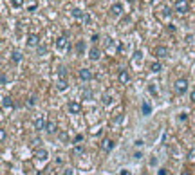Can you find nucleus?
<instances>
[{"mask_svg": "<svg viewBox=\"0 0 195 175\" xmlns=\"http://www.w3.org/2000/svg\"><path fill=\"white\" fill-rule=\"evenodd\" d=\"M173 90H175L177 96H182L184 92L188 90V79H186V78H179V79L175 81V85H173Z\"/></svg>", "mask_w": 195, "mask_h": 175, "instance_id": "obj_1", "label": "nucleus"}, {"mask_svg": "<svg viewBox=\"0 0 195 175\" xmlns=\"http://www.w3.org/2000/svg\"><path fill=\"white\" fill-rule=\"evenodd\" d=\"M173 11H175L177 15H186L190 11V4L188 0H177L175 6H173Z\"/></svg>", "mask_w": 195, "mask_h": 175, "instance_id": "obj_2", "label": "nucleus"}, {"mask_svg": "<svg viewBox=\"0 0 195 175\" xmlns=\"http://www.w3.org/2000/svg\"><path fill=\"white\" fill-rule=\"evenodd\" d=\"M117 81H119L121 85H128V83H130V74H128L126 69H119V72H117Z\"/></svg>", "mask_w": 195, "mask_h": 175, "instance_id": "obj_3", "label": "nucleus"}, {"mask_svg": "<svg viewBox=\"0 0 195 175\" xmlns=\"http://www.w3.org/2000/svg\"><path fill=\"white\" fill-rule=\"evenodd\" d=\"M154 56H155L157 60H165V58H168V49H166L165 45H157V47L154 49Z\"/></svg>", "mask_w": 195, "mask_h": 175, "instance_id": "obj_4", "label": "nucleus"}, {"mask_svg": "<svg viewBox=\"0 0 195 175\" xmlns=\"http://www.w3.org/2000/svg\"><path fill=\"white\" fill-rule=\"evenodd\" d=\"M67 112L69 114H80L81 112V103L80 101H69L67 103Z\"/></svg>", "mask_w": 195, "mask_h": 175, "instance_id": "obj_5", "label": "nucleus"}, {"mask_svg": "<svg viewBox=\"0 0 195 175\" xmlns=\"http://www.w3.org/2000/svg\"><path fill=\"white\" fill-rule=\"evenodd\" d=\"M78 78H80L81 81H90V79L94 78V74H92L90 69H80V70H78Z\"/></svg>", "mask_w": 195, "mask_h": 175, "instance_id": "obj_6", "label": "nucleus"}, {"mask_svg": "<svg viewBox=\"0 0 195 175\" xmlns=\"http://www.w3.org/2000/svg\"><path fill=\"white\" fill-rule=\"evenodd\" d=\"M100 148H101L105 153L112 152V150H114V141H112V139H103V141L100 143Z\"/></svg>", "mask_w": 195, "mask_h": 175, "instance_id": "obj_7", "label": "nucleus"}, {"mask_svg": "<svg viewBox=\"0 0 195 175\" xmlns=\"http://www.w3.org/2000/svg\"><path fill=\"white\" fill-rule=\"evenodd\" d=\"M72 16H74L76 20H83L85 24L89 22V15H85L81 9H78V7H74V9H72Z\"/></svg>", "mask_w": 195, "mask_h": 175, "instance_id": "obj_8", "label": "nucleus"}, {"mask_svg": "<svg viewBox=\"0 0 195 175\" xmlns=\"http://www.w3.org/2000/svg\"><path fill=\"white\" fill-rule=\"evenodd\" d=\"M108 13H110L114 18L121 16V13H123V6H121V4H112V6H110V9H108Z\"/></svg>", "mask_w": 195, "mask_h": 175, "instance_id": "obj_9", "label": "nucleus"}, {"mask_svg": "<svg viewBox=\"0 0 195 175\" xmlns=\"http://www.w3.org/2000/svg\"><path fill=\"white\" fill-rule=\"evenodd\" d=\"M27 45H29V47H36V45H40V36H38L36 33H31V34L27 36Z\"/></svg>", "mask_w": 195, "mask_h": 175, "instance_id": "obj_10", "label": "nucleus"}, {"mask_svg": "<svg viewBox=\"0 0 195 175\" xmlns=\"http://www.w3.org/2000/svg\"><path fill=\"white\" fill-rule=\"evenodd\" d=\"M89 58L92 60V61H96V60H100L101 58V51L98 49V47H92L90 51H89Z\"/></svg>", "mask_w": 195, "mask_h": 175, "instance_id": "obj_11", "label": "nucleus"}, {"mask_svg": "<svg viewBox=\"0 0 195 175\" xmlns=\"http://www.w3.org/2000/svg\"><path fill=\"white\" fill-rule=\"evenodd\" d=\"M56 47H58L60 51H65V49H69V44H67V38H65V36H60V38L56 40Z\"/></svg>", "mask_w": 195, "mask_h": 175, "instance_id": "obj_12", "label": "nucleus"}, {"mask_svg": "<svg viewBox=\"0 0 195 175\" xmlns=\"http://www.w3.org/2000/svg\"><path fill=\"white\" fill-rule=\"evenodd\" d=\"M2 107L6 110H11V108L15 107V103H13V99H11L9 96H2Z\"/></svg>", "mask_w": 195, "mask_h": 175, "instance_id": "obj_13", "label": "nucleus"}, {"mask_svg": "<svg viewBox=\"0 0 195 175\" xmlns=\"http://www.w3.org/2000/svg\"><path fill=\"white\" fill-rule=\"evenodd\" d=\"M35 155H36V159H40V161H45V159L49 157V152H47L45 148H38V150L35 152Z\"/></svg>", "mask_w": 195, "mask_h": 175, "instance_id": "obj_14", "label": "nucleus"}, {"mask_svg": "<svg viewBox=\"0 0 195 175\" xmlns=\"http://www.w3.org/2000/svg\"><path fill=\"white\" fill-rule=\"evenodd\" d=\"M35 128L36 130H45V119H43V116H38L35 119Z\"/></svg>", "mask_w": 195, "mask_h": 175, "instance_id": "obj_15", "label": "nucleus"}, {"mask_svg": "<svg viewBox=\"0 0 195 175\" xmlns=\"http://www.w3.org/2000/svg\"><path fill=\"white\" fill-rule=\"evenodd\" d=\"M45 130H47L49 134H56V132H58L56 123H54V121H47V123H45Z\"/></svg>", "mask_w": 195, "mask_h": 175, "instance_id": "obj_16", "label": "nucleus"}, {"mask_svg": "<svg viewBox=\"0 0 195 175\" xmlns=\"http://www.w3.org/2000/svg\"><path fill=\"white\" fill-rule=\"evenodd\" d=\"M161 69H162L161 60H155V61H152V63H150V70H152V72H161Z\"/></svg>", "mask_w": 195, "mask_h": 175, "instance_id": "obj_17", "label": "nucleus"}, {"mask_svg": "<svg viewBox=\"0 0 195 175\" xmlns=\"http://www.w3.org/2000/svg\"><path fill=\"white\" fill-rule=\"evenodd\" d=\"M11 61H13V63H20L22 61V53L20 51H13V53H11Z\"/></svg>", "mask_w": 195, "mask_h": 175, "instance_id": "obj_18", "label": "nucleus"}, {"mask_svg": "<svg viewBox=\"0 0 195 175\" xmlns=\"http://www.w3.org/2000/svg\"><path fill=\"white\" fill-rule=\"evenodd\" d=\"M69 87V83H67V79H58V83H56V89L60 90V92H63L65 89Z\"/></svg>", "mask_w": 195, "mask_h": 175, "instance_id": "obj_19", "label": "nucleus"}, {"mask_svg": "<svg viewBox=\"0 0 195 175\" xmlns=\"http://www.w3.org/2000/svg\"><path fill=\"white\" fill-rule=\"evenodd\" d=\"M101 101H103V105H108V103L112 101V96L108 94V92H105V94L101 96Z\"/></svg>", "mask_w": 195, "mask_h": 175, "instance_id": "obj_20", "label": "nucleus"}, {"mask_svg": "<svg viewBox=\"0 0 195 175\" xmlns=\"http://www.w3.org/2000/svg\"><path fill=\"white\" fill-rule=\"evenodd\" d=\"M58 76H60V79H67V70H65V67L58 69Z\"/></svg>", "mask_w": 195, "mask_h": 175, "instance_id": "obj_21", "label": "nucleus"}, {"mask_svg": "<svg viewBox=\"0 0 195 175\" xmlns=\"http://www.w3.org/2000/svg\"><path fill=\"white\" fill-rule=\"evenodd\" d=\"M143 60V53H141V51H136L134 53V63H137V61H141Z\"/></svg>", "mask_w": 195, "mask_h": 175, "instance_id": "obj_22", "label": "nucleus"}, {"mask_svg": "<svg viewBox=\"0 0 195 175\" xmlns=\"http://www.w3.org/2000/svg\"><path fill=\"white\" fill-rule=\"evenodd\" d=\"M9 2H11L13 7H22V6H24V0H9Z\"/></svg>", "mask_w": 195, "mask_h": 175, "instance_id": "obj_23", "label": "nucleus"}, {"mask_svg": "<svg viewBox=\"0 0 195 175\" xmlns=\"http://www.w3.org/2000/svg\"><path fill=\"white\" fill-rule=\"evenodd\" d=\"M148 92H150L152 96H157V87H155L154 83H152V85H148Z\"/></svg>", "mask_w": 195, "mask_h": 175, "instance_id": "obj_24", "label": "nucleus"}, {"mask_svg": "<svg viewBox=\"0 0 195 175\" xmlns=\"http://www.w3.org/2000/svg\"><path fill=\"white\" fill-rule=\"evenodd\" d=\"M72 143H74V145H80V143H83V134H78V136L72 139Z\"/></svg>", "mask_w": 195, "mask_h": 175, "instance_id": "obj_25", "label": "nucleus"}, {"mask_svg": "<svg viewBox=\"0 0 195 175\" xmlns=\"http://www.w3.org/2000/svg\"><path fill=\"white\" fill-rule=\"evenodd\" d=\"M76 51H78V53H83V51H85V44L78 42V44H76Z\"/></svg>", "mask_w": 195, "mask_h": 175, "instance_id": "obj_26", "label": "nucleus"}, {"mask_svg": "<svg viewBox=\"0 0 195 175\" xmlns=\"http://www.w3.org/2000/svg\"><path fill=\"white\" fill-rule=\"evenodd\" d=\"M150 114V105L148 103H143V116H148Z\"/></svg>", "mask_w": 195, "mask_h": 175, "instance_id": "obj_27", "label": "nucleus"}, {"mask_svg": "<svg viewBox=\"0 0 195 175\" xmlns=\"http://www.w3.org/2000/svg\"><path fill=\"white\" fill-rule=\"evenodd\" d=\"M60 139H61L63 143H67L71 137H69V134H67V132H61V134H60Z\"/></svg>", "mask_w": 195, "mask_h": 175, "instance_id": "obj_28", "label": "nucleus"}, {"mask_svg": "<svg viewBox=\"0 0 195 175\" xmlns=\"http://www.w3.org/2000/svg\"><path fill=\"white\" fill-rule=\"evenodd\" d=\"M45 53H47V47H45V45H38V54H40V56H43Z\"/></svg>", "mask_w": 195, "mask_h": 175, "instance_id": "obj_29", "label": "nucleus"}, {"mask_svg": "<svg viewBox=\"0 0 195 175\" xmlns=\"http://www.w3.org/2000/svg\"><path fill=\"white\" fill-rule=\"evenodd\" d=\"M83 152H85V150H83L81 145H76V146H74V153H83Z\"/></svg>", "mask_w": 195, "mask_h": 175, "instance_id": "obj_30", "label": "nucleus"}, {"mask_svg": "<svg viewBox=\"0 0 195 175\" xmlns=\"http://www.w3.org/2000/svg\"><path fill=\"white\" fill-rule=\"evenodd\" d=\"M6 139H7V134H6V130L2 128V130H0V141H2V143H4Z\"/></svg>", "mask_w": 195, "mask_h": 175, "instance_id": "obj_31", "label": "nucleus"}, {"mask_svg": "<svg viewBox=\"0 0 195 175\" xmlns=\"http://www.w3.org/2000/svg\"><path fill=\"white\" fill-rule=\"evenodd\" d=\"M35 103H36V96H31V98H29V101H27V105H29V107H32Z\"/></svg>", "mask_w": 195, "mask_h": 175, "instance_id": "obj_32", "label": "nucleus"}, {"mask_svg": "<svg viewBox=\"0 0 195 175\" xmlns=\"http://www.w3.org/2000/svg\"><path fill=\"white\" fill-rule=\"evenodd\" d=\"M0 83H2V85H7V76H6V72H2V78H0Z\"/></svg>", "mask_w": 195, "mask_h": 175, "instance_id": "obj_33", "label": "nucleus"}, {"mask_svg": "<svg viewBox=\"0 0 195 175\" xmlns=\"http://www.w3.org/2000/svg\"><path fill=\"white\" fill-rule=\"evenodd\" d=\"M186 119H188V116L184 114V112H182V114H179V121H186Z\"/></svg>", "mask_w": 195, "mask_h": 175, "instance_id": "obj_34", "label": "nucleus"}, {"mask_svg": "<svg viewBox=\"0 0 195 175\" xmlns=\"http://www.w3.org/2000/svg\"><path fill=\"white\" fill-rule=\"evenodd\" d=\"M159 175H168V170H165V168H161V170H159Z\"/></svg>", "mask_w": 195, "mask_h": 175, "instance_id": "obj_35", "label": "nucleus"}, {"mask_svg": "<svg viewBox=\"0 0 195 175\" xmlns=\"http://www.w3.org/2000/svg\"><path fill=\"white\" fill-rule=\"evenodd\" d=\"M72 171H74L72 168H67V170H65V173H63V175H72Z\"/></svg>", "mask_w": 195, "mask_h": 175, "instance_id": "obj_36", "label": "nucleus"}, {"mask_svg": "<svg viewBox=\"0 0 195 175\" xmlns=\"http://www.w3.org/2000/svg\"><path fill=\"white\" fill-rule=\"evenodd\" d=\"M98 40H100V34H92V42H94V44L98 42Z\"/></svg>", "mask_w": 195, "mask_h": 175, "instance_id": "obj_37", "label": "nucleus"}, {"mask_svg": "<svg viewBox=\"0 0 195 175\" xmlns=\"http://www.w3.org/2000/svg\"><path fill=\"white\" fill-rule=\"evenodd\" d=\"M141 157H143V153H141V152H139V153H134V159H141Z\"/></svg>", "mask_w": 195, "mask_h": 175, "instance_id": "obj_38", "label": "nucleus"}, {"mask_svg": "<svg viewBox=\"0 0 195 175\" xmlns=\"http://www.w3.org/2000/svg\"><path fill=\"white\" fill-rule=\"evenodd\" d=\"M190 99H191V101L195 103V90H193V92H191V94H190Z\"/></svg>", "mask_w": 195, "mask_h": 175, "instance_id": "obj_39", "label": "nucleus"}, {"mask_svg": "<svg viewBox=\"0 0 195 175\" xmlns=\"http://www.w3.org/2000/svg\"><path fill=\"white\" fill-rule=\"evenodd\" d=\"M181 175H191V171H182Z\"/></svg>", "mask_w": 195, "mask_h": 175, "instance_id": "obj_40", "label": "nucleus"}, {"mask_svg": "<svg viewBox=\"0 0 195 175\" xmlns=\"http://www.w3.org/2000/svg\"><path fill=\"white\" fill-rule=\"evenodd\" d=\"M121 175H128V171H126V170H123V171H121Z\"/></svg>", "mask_w": 195, "mask_h": 175, "instance_id": "obj_41", "label": "nucleus"}, {"mask_svg": "<svg viewBox=\"0 0 195 175\" xmlns=\"http://www.w3.org/2000/svg\"><path fill=\"white\" fill-rule=\"evenodd\" d=\"M126 2H128V4H134V2H136V0H126Z\"/></svg>", "mask_w": 195, "mask_h": 175, "instance_id": "obj_42", "label": "nucleus"}]
</instances>
